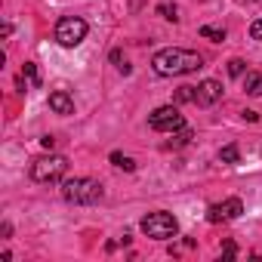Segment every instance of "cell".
Segmentation results:
<instances>
[{
    "mask_svg": "<svg viewBox=\"0 0 262 262\" xmlns=\"http://www.w3.org/2000/svg\"><path fill=\"white\" fill-rule=\"evenodd\" d=\"M151 68L161 77H179V74H194L204 68V59L194 50H182V47H167L161 53H155Z\"/></svg>",
    "mask_w": 262,
    "mask_h": 262,
    "instance_id": "6da1fadb",
    "label": "cell"
},
{
    "mask_svg": "<svg viewBox=\"0 0 262 262\" xmlns=\"http://www.w3.org/2000/svg\"><path fill=\"white\" fill-rule=\"evenodd\" d=\"M102 194H105L102 182L86 179V176H74V179H65V182H62V198H65L68 204H77V207L99 204Z\"/></svg>",
    "mask_w": 262,
    "mask_h": 262,
    "instance_id": "7a4b0ae2",
    "label": "cell"
},
{
    "mask_svg": "<svg viewBox=\"0 0 262 262\" xmlns=\"http://www.w3.org/2000/svg\"><path fill=\"white\" fill-rule=\"evenodd\" d=\"M139 228H142L145 237H155V241H170V237L179 234V222H176V216L167 213V210H155V213H148V216L139 222Z\"/></svg>",
    "mask_w": 262,
    "mask_h": 262,
    "instance_id": "3957f363",
    "label": "cell"
},
{
    "mask_svg": "<svg viewBox=\"0 0 262 262\" xmlns=\"http://www.w3.org/2000/svg\"><path fill=\"white\" fill-rule=\"evenodd\" d=\"M86 31H90V25H86L80 16H62V19L56 22V40H59V47H65V50L80 47L83 37H86Z\"/></svg>",
    "mask_w": 262,
    "mask_h": 262,
    "instance_id": "277c9868",
    "label": "cell"
},
{
    "mask_svg": "<svg viewBox=\"0 0 262 262\" xmlns=\"http://www.w3.org/2000/svg\"><path fill=\"white\" fill-rule=\"evenodd\" d=\"M65 170H68V161L62 155H47V158H37L31 164V179L34 182H56L65 176Z\"/></svg>",
    "mask_w": 262,
    "mask_h": 262,
    "instance_id": "5b68a950",
    "label": "cell"
},
{
    "mask_svg": "<svg viewBox=\"0 0 262 262\" xmlns=\"http://www.w3.org/2000/svg\"><path fill=\"white\" fill-rule=\"evenodd\" d=\"M148 123H151V129H158V133H176V129L185 126V117L179 114L176 105H161V108H155L148 114Z\"/></svg>",
    "mask_w": 262,
    "mask_h": 262,
    "instance_id": "8992f818",
    "label": "cell"
},
{
    "mask_svg": "<svg viewBox=\"0 0 262 262\" xmlns=\"http://www.w3.org/2000/svg\"><path fill=\"white\" fill-rule=\"evenodd\" d=\"M241 213H244V204H241L237 198H228V201L213 204V207L207 210V222H231V219H237Z\"/></svg>",
    "mask_w": 262,
    "mask_h": 262,
    "instance_id": "52a82bcc",
    "label": "cell"
},
{
    "mask_svg": "<svg viewBox=\"0 0 262 262\" xmlns=\"http://www.w3.org/2000/svg\"><path fill=\"white\" fill-rule=\"evenodd\" d=\"M219 99H222V83H219V80H201V83L194 86V105L210 108V105H216Z\"/></svg>",
    "mask_w": 262,
    "mask_h": 262,
    "instance_id": "ba28073f",
    "label": "cell"
},
{
    "mask_svg": "<svg viewBox=\"0 0 262 262\" xmlns=\"http://www.w3.org/2000/svg\"><path fill=\"white\" fill-rule=\"evenodd\" d=\"M50 111H56V114H74V99L65 90H53L50 93Z\"/></svg>",
    "mask_w": 262,
    "mask_h": 262,
    "instance_id": "9c48e42d",
    "label": "cell"
},
{
    "mask_svg": "<svg viewBox=\"0 0 262 262\" xmlns=\"http://www.w3.org/2000/svg\"><path fill=\"white\" fill-rule=\"evenodd\" d=\"M244 90H247V96H262V74L259 71H247Z\"/></svg>",
    "mask_w": 262,
    "mask_h": 262,
    "instance_id": "30bf717a",
    "label": "cell"
},
{
    "mask_svg": "<svg viewBox=\"0 0 262 262\" xmlns=\"http://www.w3.org/2000/svg\"><path fill=\"white\" fill-rule=\"evenodd\" d=\"M111 164H114L117 170H126V173H133V170H136V161H133V158H126V155H120V151H111Z\"/></svg>",
    "mask_w": 262,
    "mask_h": 262,
    "instance_id": "8fae6325",
    "label": "cell"
},
{
    "mask_svg": "<svg viewBox=\"0 0 262 262\" xmlns=\"http://www.w3.org/2000/svg\"><path fill=\"white\" fill-rule=\"evenodd\" d=\"M201 37H207V40L219 43V40H225V28H216V25H204V28H201Z\"/></svg>",
    "mask_w": 262,
    "mask_h": 262,
    "instance_id": "7c38bea8",
    "label": "cell"
},
{
    "mask_svg": "<svg viewBox=\"0 0 262 262\" xmlns=\"http://www.w3.org/2000/svg\"><path fill=\"white\" fill-rule=\"evenodd\" d=\"M219 161H222V164H237V161H241L237 145H225V148H219Z\"/></svg>",
    "mask_w": 262,
    "mask_h": 262,
    "instance_id": "4fadbf2b",
    "label": "cell"
},
{
    "mask_svg": "<svg viewBox=\"0 0 262 262\" xmlns=\"http://www.w3.org/2000/svg\"><path fill=\"white\" fill-rule=\"evenodd\" d=\"M188 142H191V129L182 126V129H176V136H173L170 145H173V148H182V145H188Z\"/></svg>",
    "mask_w": 262,
    "mask_h": 262,
    "instance_id": "5bb4252c",
    "label": "cell"
},
{
    "mask_svg": "<svg viewBox=\"0 0 262 262\" xmlns=\"http://www.w3.org/2000/svg\"><path fill=\"white\" fill-rule=\"evenodd\" d=\"M22 74H25V77L31 80V86H40V74H37V65H34V62H25Z\"/></svg>",
    "mask_w": 262,
    "mask_h": 262,
    "instance_id": "9a60e30c",
    "label": "cell"
},
{
    "mask_svg": "<svg viewBox=\"0 0 262 262\" xmlns=\"http://www.w3.org/2000/svg\"><path fill=\"white\" fill-rule=\"evenodd\" d=\"M111 62L117 65V71H120V74H129V65H126V59H123V53H120V50H111Z\"/></svg>",
    "mask_w": 262,
    "mask_h": 262,
    "instance_id": "2e32d148",
    "label": "cell"
},
{
    "mask_svg": "<svg viewBox=\"0 0 262 262\" xmlns=\"http://www.w3.org/2000/svg\"><path fill=\"white\" fill-rule=\"evenodd\" d=\"M244 71H247V62H244V59H231V62H228V74H231V77H241Z\"/></svg>",
    "mask_w": 262,
    "mask_h": 262,
    "instance_id": "e0dca14e",
    "label": "cell"
},
{
    "mask_svg": "<svg viewBox=\"0 0 262 262\" xmlns=\"http://www.w3.org/2000/svg\"><path fill=\"white\" fill-rule=\"evenodd\" d=\"M176 102H194V86H179L176 90Z\"/></svg>",
    "mask_w": 262,
    "mask_h": 262,
    "instance_id": "ac0fdd59",
    "label": "cell"
},
{
    "mask_svg": "<svg viewBox=\"0 0 262 262\" xmlns=\"http://www.w3.org/2000/svg\"><path fill=\"white\" fill-rule=\"evenodd\" d=\"M158 13H161L167 22H176V19H179V16H176V7H170V4H161V7H158Z\"/></svg>",
    "mask_w": 262,
    "mask_h": 262,
    "instance_id": "d6986e66",
    "label": "cell"
},
{
    "mask_svg": "<svg viewBox=\"0 0 262 262\" xmlns=\"http://www.w3.org/2000/svg\"><path fill=\"white\" fill-rule=\"evenodd\" d=\"M250 37H253V40H262V19H256V22L250 25Z\"/></svg>",
    "mask_w": 262,
    "mask_h": 262,
    "instance_id": "ffe728a7",
    "label": "cell"
},
{
    "mask_svg": "<svg viewBox=\"0 0 262 262\" xmlns=\"http://www.w3.org/2000/svg\"><path fill=\"white\" fill-rule=\"evenodd\" d=\"M234 256H237V247H234V244L228 241V244L222 247V259H234Z\"/></svg>",
    "mask_w": 262,
    "mask_h": 262,
    "instance_id": "44dd1931",
    "label": "cell"
},
{
    "mask_svg": "<svg viewBox=\"0 0 262 262\" xmlns=\"http://www.w3.org/2000/svg\"><path fill=\"white\" fill-rule=\"evenodd\" d=\"M40 145H43L47 151H53V145H56V139H53V136H43V139H40Z\"/></svg>",
    "mask_w": 262,
    "mask_h": 262,
    "instance_id": "7402d4cb",
    "label": "cell"
}]
</instances>
